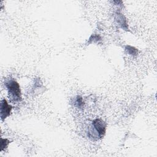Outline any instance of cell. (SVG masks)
Instances as JSON below:
<instances>
[{"mask_svg": "<svg viewBox=\"0 0 157 157\" xmlns=\"http://www.w3.org/2000/svg\"><path fill=\"white\" fill-rule=\"evenodd\" d=\"M4 85L7 90L10 99L14 102H19L21 100V94L20 85L13 78H7L4 82Z\"/></svg>", "mask_w": 157, "mask_h": 157, "instance_id": "6da1fadb", "label": "cell"}, {"mask_svg": "<svg viewBox=\"0 0 157 157\" xmlns=\"http://www.w3.org/2000/svg\"><path fill=\"white\" fill-rule=\"evenodd\" d=\"M88 131V136L93 139H98L102 138L105 132L106 124L104 121L101 119H95L93 121Z\"/></svg>", "mask_w": 157, "mask_h": 157, "instance_id": "7a4b0ae2", "label": "cell"}, {"mask_svg": "<svg viewBox=\"0 0 157 157\" xmlns=\"http://www.w3.org/2000/svg\"><path fill=\"white\" fill-rule=\"evenodd\" d=\"M1 119L4 121L10 114L12 110V106L9 105L5 99L1 101Z\"/></svg>", "mask_w": 157, "mask_h": 157, "instance_id": "3957f363", "label": "cell"}, {"mask_svg": "<svg viewBox=\"0 0 157 157\" xmlns=\"http://www.w3.org/2000/svg\"><path fill=\"white\" fill-rule=\"evenodd\" d=\"M75 105L77 107H81L82 106H83V100H82V97L78 96L77 97V98L75 99Z\"/></svg>", "mask_w": 157, "mask_h": 157, "instance_id": "277c9868", "label": "cell"}, {"mask_svg": "<svg viewBox=\"0 0 157 157\" xmlns=\"http://www.w3.org/2000/svg\"><path fill=\"white\" fill-rule=\"evenodd\" d=\"M9 140H8L7 139H1V150H3L4 148H6L7 145L9 144Z\"/></svg>", "mask_w": 157, "mask_h": 157, "instance_id": "5b68a950", "label": "cell"}]
</instances>
